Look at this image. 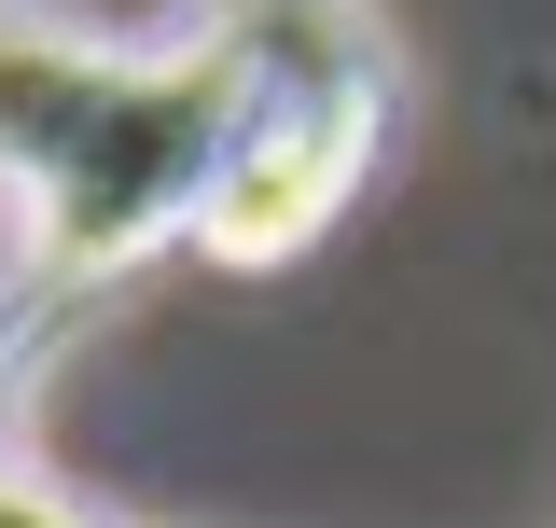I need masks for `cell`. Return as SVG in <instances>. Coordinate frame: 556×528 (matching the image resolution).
<instances>
[{"label": "cell", "instance_id": "cell-1", "mask_svg": "<svg viewBox=\"0 0 556 528\" xmlns=\"http://www.w3.org/2000/svg\"><path fill=\"white\" fill-rule=\"evenodd\" d=\"M362 181V112H292V126H251L223 153V181H208V251L223 264H278L320 237V209Z\"/></svg>", "mask_w": 556, "mask_h": 528}]
</instances>
